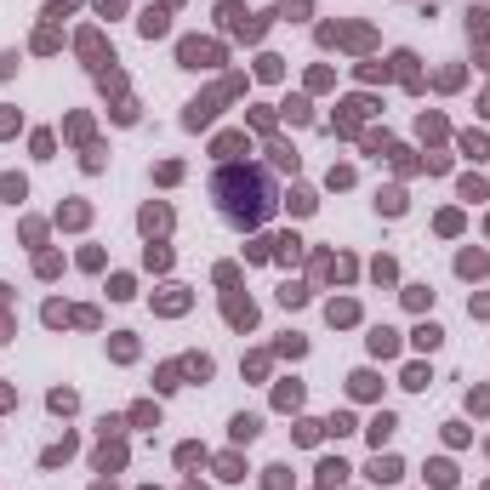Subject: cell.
Here are the masks:
<instances>
[{"label":"cell","instance_id":"obj_1","mask_svg":"<svg viewBox=\"0 0 490 490\" xmlns=\"http://www.w3.org/2000/svg\"><path fill=\"white\" fill-rule=\"evenodd\" d=\"M211 194H217V211L229 217L234 229H257V222L274 211V183H268V171H257V165H222L211 177Z\"/></svg>","mask_w":490,"mask_h":490},{"label":"cell","instance_id":"obj_2","mask_svg":"<svg viewBox=\"0 0 490 490\" xmlns=\"http://www.w3.org/2000/svg\"><path fill=\"white\" fill-rule=\"evenodd\" d=\"M183 63L189 69H211L217 63V46H205V40H183Z\"/></svg>","mask_w":490,"mask_h":490},{"label":"cell","instance_id":"obj_3","mask_svg":"<svg viewBox=\"0 0 490 490\" xmlns=\"http://www.w3.org/2000/svg\"><path fill=\"white\" fill-rule=\"evenodd\" d=\"M229 320H234V325H251V320H257V308H251V302H240V297H234V302H229Z\"/></svg>","mask_w":490,"mask_h":490},{"label":"cell","instance_id":"obj_4","mask_svg":"<svg viewBox=\"0 0 490 490\" xmlns=\"http://www.w3.org/2000/svg\"><path fill=\"white\" fill-rule=\"evenodd\" d=\"M371 348H376V353H393V348H399V336L382 325V331H371Z\"/></svg>","mask_w":490,"mask_h":490},{"label":"cell","instance_id":"obj_5","mask_svg":"<svg viewBox=\"0 0 490 490\" xmlns=\"http://www.w3.org/2000/svg\"><path fill=\"white\" fill-rule=\"evenodd\" d=\"M257 428H262L257 416H234V439H240V444H245V439H257Z\"/></svg>","mask_w":490,"mask_h":490},{"label":"cell","instance_id":"obj_6","mask_svg":"<svg viewBox=\"0 0 490 490\" xmlns=\"http://www.w3.org/2000/svg\"><path fill=\"white\" fill-rule=\"evenodd\" d=\"M143 34H149V40L165 34V12H143Z\"/></svg>","mask_w":490,"mask_h":490},{"label":"cell","instance_id":"obj_7","mask_svg":"<svg viewBox=\"0 0 490 490\" xmlns=\"http://www.w3.org/2000/svg\"><path fill=\"white\" fill-rule=\"evenodd\" d=\"M353 393L371 399V393H376V376H371V371H360V376H353Z\"/></svg>","mask_w":490,"mask_h":490},{"label":"cell","instance_id":"obj_8","mask_svg":"<svg viewBox=\"0 0 490 490\" xmlns=\"http://www.w3.org/2000/svg\"><path fill=\"white\" fill-rule=\"evenodd\" d=\"M274 165H280V171H297V154H291L285 143H274Z\"/></svg>","mask_w":490,"mask_h":490},{"label":"cell","instance_id":"obj_9","mask_svg":"<svg viewBox=\"0 0 490 490\" xmlns=\"http://www.w3.org/2000/svg\"><path fill=\"white\" fill-rule=\"evenodd\" d=\"M439 336H444L439 325H422V331H416V348H439Z\"/></svg>","mask_w":490,"mask_h":490},{"label":"cell","instance_id":"obj_10","mask_svg":"<svg viewBox=\"0 0 490 490\" xmlns=\"http://www.w3.org/2000/svg\"><path fill=\"white\" fill-rule=\"evenodd\" d=\"M0 194H6V200H23V177H0Z\"/></svg>","mask_w":490,"mask_h":490},{"label":"cell","instance_id":"obj_11","mask_svg":"<svg viewBox=\"0 0 490 490\" xmlns=\"http://www.w3.org/2000/svg\"><path fill=\"white\" fill-rule=\"evenodd\" d=\"M388 433H393V416H376V422H371V439H376V444H382V439H388Z\"/></svg>","mask_w":490,"mask_h":490},{"label":"cell","instance_id":"obj_12","mask_svg":"<svg viewBox=\"0 0 490 490\" xmlns=\"http://www.w3.org/2000/svg\"><path fill=\"white\" fill-rule=\"evenodd\" d=\"M371 479H399V462H382V456H376V468H371Z\"/></svg>","mask_w":490,"mask_h":490},{"label":"cell","instance_id":"obj_13","mask_svg":"<svg viewBox=\"0 0 490 490\" xmlns=\"http://www.w3.org/2000/svg\"><path fill=\"white\" fill-rule=\"evenodd\" d=\"M97 490H109V484H97Z\"/></svg>","mask_w":490,"mask_h":490}]
</instances>
